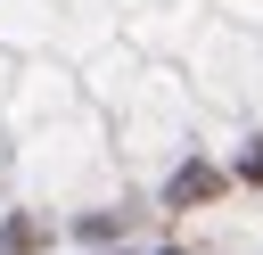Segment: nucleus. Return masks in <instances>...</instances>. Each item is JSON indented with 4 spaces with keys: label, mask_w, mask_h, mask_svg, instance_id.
<instances>
[{
    "label": "nucleus",
    "mask_w": 263,
    "mask_h": 255,
    "mask_svg": "<svg viewBox=\"0 0 263 255\" xmlns=\"http://www.w3.org/2000/svg\"><path fill=\"white\" fill-rule=\"evenodd\" d=\"M205 189H214V173L197 165V173H181V181H173V206H189V197H205Z\"/></svg>",
    "instance_id": "obj_1"
}]
</instances>
